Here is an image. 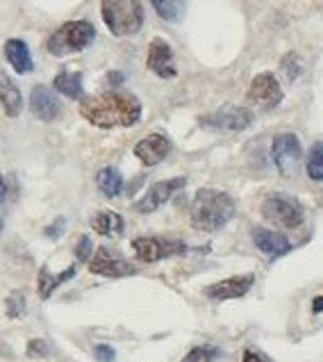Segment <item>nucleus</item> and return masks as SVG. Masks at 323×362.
I'll list each match as a JSON object with an SVG mask.
<instances>
[{"instance_id":"nucleus-2","label":"nucleus","mask_w":323,"mask_h":362,"mask_svg":"<svg viewBox=\"0 0 323 362\" xmlns=\"http://www.w3.org/2000/svg\"><path fill=\"white\" fill-rule=\"evenodd\" d=\"M237 208L230 194L221 189H198L192 203V223L198 230L214 233L235 216Z\"/></svg>"},{"instance_id":"nucleus-1","label":"nucleus","mask_w":323,"mask_h":362,"mask_svg":"<svg viewBox=\"0 0 323 362\" xmlns=\"http://www.w3.org/2000/svg\"><path fill=\"white\" fill-rule=\"evenodd\" d=\"M80 115L98 128H130L141 119V103L132 94L107 91L100 96L82 98Z\"/></svg>"},{"instance_id":"nucleus-21","label":"nucleus","mask_w":323,"mask_h":362,"mask_svg":"<svg viewBox=\"0 0 323 362\" xmlns=\"http://www.w3.org/2000/svg\"><path fill=\"white\" fill-rule=\"evenodd\" d=\"M96 185H98V189L107 196V199H114V196H119L121 189H123V178H121V173L117 169L105 167V169L98 171Z\"/></svg>"},{"instance_id":"nucleus-16","label":"nucleus","mask_w":323,"mask_h":362,"mask_svg":"<svg viewBox=\"0 0 323 362\" xmlns=\"http://www.w3.org/2000/svg\"><path fill=\"white\" fill-rule=\"evenodd\" d=\"M253 242H255V246L259 248V251L271 255V257L283 255L291 248V244H289V240L285 235H280L276 230H266V228H255L253 230Z\"/></svg>"},{"instance_id":"nucleus-9","label":"nucleus","mask_w":323,"mask_h":362,"mask_svg":"<svg viewBox=\"0 0 323 362\" xmlns=\"http://www.w3.org/2000/svg\"><path fill=\"white\" fill-rule=\"evenodd\" d=\"M248 100L262 110H274L283 100V87H280L274 74H259L253 78L251 87H248Z\"/></svg>"},{"instance_id":"nucleus-25","label":"nucleus","mask_w":323,"mask_h":362,"mask_svg":"<svg viewBox=\"0 0 323 362\" xmlns=\"http://www.w3.org/2000/svg\"><path fill=\"white\" fill-rule=\"evenodd\" d=\"M216 356H218V349L214 346H196L184 356L182 362H214Z\"/></svg>"},{"instance_id":"nucleus-15","label":"nucleus","mask_w":323,"mask_h":362,"mask_svg":"<svg viewBox=\"0 0 323 362\" xmlns=\"http://www.w3.org/2000/svg\"><path fill=\"white\" fill-rule=\"evenodd\" d=\"M169 153H171V141L166 139L164 134H148V137H143L137 146H134V155H137L146 167L160 164Z\"/></svg>"},{"instance_id":"nucleus-26","label":"nucleus","mask_w":323,"mask_h":362,"mask_svg":"<svg viewBox=\"0 0 323 362\" xmlns=\"http://www.w3.org/2000/svg\"><path fill=\"white\" fill-rule=\"evenodd\" d=\"M7 315L12 319H20L25 315V296L23 292H12L7 298Z\"/></svg>"},{"instance_id":"nucleus-30","label":"nucleus","mask_w":323,"mask_h":362,"mask_svg":"<svg viewBox=\"0 0 323 362\" xmlns=\"http://www.w3.org/2000/svg\"><path fill=\"white\" fill-rule=\"evenodd\" d=\"M28 356H48V342L44 339H33V342L28 344Z\"/></svg>"},{"instance_id":"nucleus-5","label":"nucleus","mask_w":323,"mask_h":362,"mask_svg":"<svg viewBox=\"0 0 323 362\" xmlns=\"http://www.w3.org/2000/svg\"><path fill=\"white\" fill-rule=\"evenodd\" d=\"M271 155H274V162L280 175L294 178L300 167V158H303V146H300V141L294 132H283L274 139Z\"/></svg>"},{"instance_id":"nucleus-32","label":"nucleus","mask_w":323,"mask_h":362,"mask_svg":"<svg viewBox=\"0 0 323 362\" xmlns=\"http://www.w3.org/2000/svg\"><path fill=\"white\" fill-rule=\"evenodd\" d=\"M242 362H269V360H264L259 354H255V351H244Z\"/></svg>"},{"instance_id":"nucleus-13","label":"nucleus","mask_w":323,"mask_h":362,"mask_svg":"<svg viewBox=\"0 0 323 362\" xmlns=\"http://www.w3.org/2000/svg\"><path fill=\"white\" fill-rule=\"evenodd\" d=\"M255 283L253 274L246 276H233L225 278V281H218L210 287H205V296L214 298V301H228V298H242L251 292V287Z\"/></svg>"},{"instance_id":"nucleus-19","label":"nucleus","mask_w":323,"mask_h":362,"mask_svg":"<svg viewBox=\"0 0 323 362\" xmlns=\"http://www.w3.org/2000/svg\"><path fill=\"white\" fill-rule=\"evenodd\" d=\"M91 228L102 237H119L123 233V219L117 212H98L93 216Z\"/></svg>"},{"instance_id":"nucleus-6","label":"nucleus","mask_w":323,"mask_h":362,"mask_svg":"<svg viewBox=\"0 0 323 362\" xmlns=\"http://www.w3.org/2000/svg\"><path fill=\"white\" fill-rule=\"evenodd\" d=\"M253 123V112L239 105H223L216 112L201 117V126L212 128V130H228V132H239L251 128Z\"/></svg>"},{"instance_id":"nucleus-31","label":"nucleus","mask_w":323,"mask_h":362,"mask_svg":"<svg viewBox=\"0 0 323 362\" xmlns=\"http://www.w3.org/2000/svg\"><path fill=\"white\" fill-rule=\"evenodd\" d=\"M64 226H66V219H57V221L46 230V235H48V237H55V240H57V237H59L61 233H64Z\"/></svg>"},{"instance_id":"nucleus-36","label":"nucleus","mask_w":323,"mask_h":362,"mask_svg":"<svg viewBox=\"0 0 323 362\" xmlns=\"http://www.w3.org/2000/svg\"><path fill=\"white\" fill-rule=\"evenodd\" d=\"M0 233H3V219H0Z\"/></svg>"},{"instance_id":"nucleus-7","label":"nucleus","mask_w":323,"mask_h":362,"mask_svg":"<svg viewBox=\"0 0 323 362\" xmlns=\"http://www.w3.org/2000/svg\"><path fill=\"white\" fill-rule=\"evenodd\" d=\"M262 214L266 221L280 226V228L296 230L303 226V212L298 210V205L283 199V196H271V199H266L262 205Z\"/></svg>"},{"instance_id":"nucleus-10","label":"nucleus","mask_w":323,"mask_h":362,"mask_svg":"<svg viewBox=\"0 0 323 362\" xmlns=\"http://www.w3.org/2000/svg\"><path fill=\"white\" fill-rule=\"evenodd\" d=\"M187 185L184 178H169V180H160V182H155L153 187L143 194V199L134 203V210L141 212V214H151L155 212L158 208H162V205L171 199V196L175 192H180L182 187Z\"/></svg>"},{"instance_id":"nucleus-17","label":"nucleus","mask_w":323,"mask_h":362,"mask_svg":"<svg viewBox=\"0 0 323 362\" xmlns=\"http://www.w3.org/2000/svg\"><path fill=\"white\" fill-rule=\"evenodd\" d=\"M0 105H3L5 115L9 119H16L23 110V98H20V89L16 87V82L9 78L7 74L0 71Z\"/></svg>"},{"instance_id":"nucleus-18","label":"nucleus","mask_w":323,"mask_h":362,"mask_svg":"<svg viewBox=\"0 0 323 362\" xmlns=\"http://www.w3.org/2000/svg\"><path fill=\"white\" fill-rule=\"evenodd\" d=\"M5 57L9 64L14 66V71L18 74H30V71L35 69L33 64V55H30V48L25 41L20 39H9L5 44Z\"/></svg>"},{"instance_id":"nucleus-22","label":"nucleus","mask_w":323,"mask_h":362,"mask_svg":"<svg viewBox=\"0 0 323 362\" xmlns=\"http://www.w3.org/2000/svg\"><path fill=\"white\" fill-rule=\"evenodd\" d=\"M73 276H76V267H69L66 272H64V274H59V276H53V274H50L48 269L44 267V269L39 272V294H41V298H48L61 283L69 281V278H73Z\"/></svg>"},{"instance_id":"nucleus-20","label":"nucleus","mask_w":323,"mask_h":362,"mask_svg":"<svg viewBox=\"0 0 323 362\" xmlns=\"http://www.w3.org/2000/svg\"><path fill=\"white\" fill-rule=\"evenodd\" d=\"M155 12L160 18H164L166 23H178L184 16L187 9V0H151Z\"/></svg>"},{"instance_id":"nucleus-8","label":"nucleus","mask_w":323,"mask_h":362,"mask_svg":"<svg viewBox=\"0 0 323 362\" xmlns=\"http://www.w3.org/2000/svg\"><path fill=\"white\" fill-rule=\"evenodd\" d=\"M132 251L137 255V260L141 262H158V260H164V257L184 253V244L160 240V237H137V240L132 242Z\"/></svg>"},{"instance_id":"nucleus-23","label":"nucleus","mask_w":323,"mask_h":362,"mask_svg":"<svg viewBox=\"0 0 323 362\" xmlns=\"http://www.w3.org/2000/svg\"><path fill=\"white\" fill-rule=\"evenodd\" d=\"M53 87L66 98H82V94H85V91H82V76L69 74V71H64V74H59L55 78Z\"/></svg>"},{"instance_id":"nucleus-29","label":"nucleus","mask_w":323,"mask_h":362,"mask_svg":"<svg viewBox=\"0 0 323 362\" xmlns=\"http://www.w3.org/2000/svg\"><path fill=\"white\" fill-rule=\"evenodd\" d=\"M93 356H96L98 362H114V358H117L114 349L107 346V344H98L96 349H93Z\"/></svg>"},{"instance_id":"nucleus-14","label":"nucleus","mask_w":323,"mask_h":362,"mask_svg":"<svg viewBox=\"0 0 323 362\" xmlns=\"http://www.w3.org/2000/svg\"><path fill=\"white\" fill-rule=\"evenodd\" d=\"M59 100L46 85H37L30 91V112L39 121H55L59 117Z\"/></svg>"},{"instance_id":"nucleus-11","label":"nucleus","mask_w":323,"mask_h":362,"mask_svg":"<svg viewBox=\"0 0 323 362\" xmlns=\"http://www.w3.org/2000/svg\"><path fill=\"white\" fill-rule=\"evenodd\" d=\"M89 272L96 276H105V278H123V276H132L134 267L128 264L126 260H121V257H117L110 248L100 246L96 255L89 260Z\"/></svg>"},{"instance_id":"nucleus-34","label":"nucleus","mask_w":323,"mask_h":362,"mask_svg":"<svg viewBox=\"0 0 323 362\" xmlns=\"http://www.w3.org/2000/svg\"><path fill=\"white\" fill-rule=\"evenodd\" d=\"M110 80L114 82V85H121V80H123V76H121V74H110Z\"/></svg>"},{"instance_id":"nucleus-12","label":"nucleus","mask_w":323,"mask_h":362,"mask_svg":"<svg viewBox=\"0 0 323 362\" xmlns=\"http://www.w3.org/2000/svg\"><path fill=\"white\" fill-rule=\"evenodd\" d=\"M146 64H148V69L153 71L155 76H160L164 80L178 76V69H175V59H173V50L164 39H153L151 41Z\"/></svg>"},{"instance_id":"nucleus-24","label":"nucleus","mask_w":323,"mask_h":362,"mask_svg":"<svg viewBox=\"0 0 323 362\" xmlns=\"http://www.w3.org/2000/svg\"><path fill=\"white\" fill-rule=\"evenodd\" d=\"M307 175L312 180H323V141L315 144L307 155Z\"/></svg>"},{"instance_id":"nucleus-35","label":"nucleus","mask_w":323,"mask_h":362,"mask_svg":"<svg viewBox=\"0 0 323 362\" xmlns=\"http://www.w3.org/2000/svg\"><path fill=\"white\" fill-rule=\"evenodd\" d=\"M5 199V180H3V175H0V201Z\"/></svg>"},{"instance_id":"nucleus-27","label":"nucleus","mask_w":323,"mask_h":362,"mask_svg":"<svg viewBox=\"0 0 323 362\" xmlns=\"http://www.w3.org/2000/svg\"><path fill=\"white\" fill-rule=\"evenodd\" d=\"M283 69L289 80H296L300 74H303V62H300V57L296 53H287L283 57Z\"/></svg>"},{"instance_id":"nucleus-3","label":"nucleus","mask_w":323,"mask_h":362,"mask_svg":"<svg viewBox=\"0 0 323 362\" xmlns=\"http://www.w3.org/2000/svg\"><path fill=\"white\" fill-rule=\"evenodd\" d=\"M100 12L114 37L137 35L143 28L141 0H100Z\"/></svg>"},{"instance_id":"nucleus-28","label":"nucleus","mask_w":323,"mask_h":362,"mask_svg":"<svg viewBox=\"0 0 323 362\" xmlns=\"http://www.w3.org/2000/svg\"><path fill=\"white\" fill-rule=\"evenodd\" d=\"M91 237H80V242H78V246H76V255H78V260L80 262H89L91 260Z\"/></svg>"},{"instance_id":"nucleus-4","label":"nucleus","mask_w":323,"mask_h":362,"mask_svg":"<svg viewBox=\"0 0 323 362\" xmlns=\"http://www.w3.org/2000/svg\"><path fill=\"white\" fill-rule=\"evenodd\" d=\"M93 37H96V30L89 23V21H69L61 28H57L48 39V53L55 57H64L71 53H80L85 50Z\"/></svg>"},{"instance_id":"nucleus-33","label":"nucleus","mask_w":323,"mask_h":362,"mask_svg":"<svg viewBox=\"0 0 323 362\" xmlns=\"http://www.w3.org/2000/svg\"><path fill=\"white\" fill-rule=\"evenodd\" d=\"M312 313H323V296H317L312 301Z\"/></svg>"}]
</instances>
